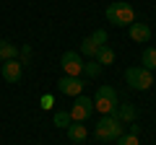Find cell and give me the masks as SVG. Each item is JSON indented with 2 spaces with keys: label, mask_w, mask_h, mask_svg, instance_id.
Segmentation results:
<instances>
[{
  "label": "cell",
  "mask_w": 156,
  "mask_h": 145,
  "mask_svg": "<svg viewBox=\"0 0 156 145\" xmlns=\"http://www.w3.org/2000/svg\"><path fill=\"white\" fill-rule=\"evenodd\" d=\"M107 21L112 23V26H130V23L135 21V11L130 3H125V0H117V3H112V5H107Z\"/></svg>",
  "instance_id": "cell-1"
},
{
  "label": "cell",
  "mask_w": 156,
  "mask_h": 145,
  "mask_svg": "<svg viewBox=\"0 0 156 145\" xmlns=\"http://www.w3.org/2000/svg\"><path fill=\"white\" fill-rule=\"evenodd\" d=\"M94 135H96V140H101V143H112V140H117L120 135H122V122H117L112 114H104V117L96 122Z\"/></svg>",
  "instance_id": "cell-2"
},
{
  "label": "cell",
  "mask_w": 156,
  "mask_h": 145,
  "mask_svg": "<svg viewBox=\"0 0 156 145\" xmlns=\"http://www.w3.org/2000/svg\"><path fill=\"white\" fill-rule=\"evenodd\" d=\"M91 101H94V109L101 112V114H112L117 109V104H120V101H117V91L112 88V86H99Z\"/></svg>",
  "instance_id": "cell-3"
},
{
  "label": "cell",
  "mask_w": 156,
  "mask_h": 145,
  "mask_svg": "<svg viewBox=\"0 0 156 145\" xmlns=\"http://www.w3.org/2000/svg\"><path fill=\"white\" fill-rule=\"evenodd\" d=\"M125 80L133 91H148L154 86V72L146 67H128L125 70Z\"/></svg>",
  "instance_id": "cell-4"
},
{
  "label": "cell",
  "mask_w": 156,
  "mask_h": 145,
  "mask_svg": "<svg viewBox=\"0 0 156 145\" xmlns=\"http://www.w3.org/2000/svg\"><path fill=\"white\" fill-rule=\"evenodd\" d=\"M91 114H94V101L86 99V96H76V101L70 106V119L73 122H86Z\"/></svg>",
  "instance_id": "cell-5"
},
{
  "label": "cell",
  "mask_w": 156,
  "mask_h": 145,
  "mask_svg": "<svg viewBox=\"0 0 156 145\" xmlns=\"http://www.w3.org/2000/svg\"><path fill=\"white\" fill-rule=\"evenodd\" d=\"M60 65L65 70V75H73V78H81L83 75V57L78 52H65L60 57Z\"/></svg>",
  "instance_id": "cell-6"
},
{
  "label": "cell",
  "mask_w": 156,
  "mask_h": 145,
  "mask_svg": "<svg viewBox=\"0 0 156 145\" xmlns=\"http://www.w3.org/2000/svg\"><path fill=\"white\" fill-rule=\"evenodd\" d=\"M0 75L5 78V83H18L23 75V62L18 60H5L3 65H0Z\"/></svg>",
  "instance_id": "cell-7"
},
{
  "label": "cell",
  "mask_w": 156,
  "mask_h": 145,
  "mask_svg": "<svg viewBox=\"0 0 156 145\" xmlns=\"http://www.w3.org/2000/svg\"><path fill=\"white\" fill-rule=\"evenodd\" d=\"M57 88H60V93L65 96H81V91H83V80L81 78H73V75H62L60 80H57Z\"/></svg>",
  "instance_id": "cell-8"
},
{
  "label": "cell",
  "mask_w": 156,
  "mask_h": 145,
  "mask_svg": "<svg viewBox=\"0 0 156 145\" xmlns=\"http://www.w3.org/2000/svg\"><path fill=\"white\" fill-rule=\"evenodd\" d=\"M128 29H130V39L133 42H148L151 39V26H146L140 21H133Z\"/></svg>",
  "instance_id": "cell-9"
},
{
  "label": "cell",
  "mask_w": 156,
  "mask_h": 145,
  "mask_svg": "<svg viewBox=\"0 0 156 145\" xmlns=\"http://www.w3.org/2000/svg\"><path fill=\"white\" fill-rule=\"evenodd\" d=\"M135 114H138V112H135V106H133V104H117V109L112 112V117H115L117 122H122V124H125V122H133Z\"/></svg>",
  "instance_id": "cell-10"
},
{
  "label": "cell",
  "mask_w": 156,
  "mask_h": 145,
  "mask_svg": "<svg viewBox=\"0 0 156 145\" xmlns=\"http://www.w3.org/2000/svg\"><path fill=\"white\" fill-rule=\"evenodd\" d=\"M86 137H89V132H86L83 124H68V140L70 143L81 145V143H86Z\"/></svg>",
  "instance_id": "cell-11"
},
{
  "label": "cell",
  "mask_w": 156,
  "mask_h": 145,
  "mask_svg": "<svg viewBox=\"0 0 156 145\" xmlns=\"http://www.w3.org/2000/svg\"><path fill=\"white\" fill-rule=\"evenodd\" d=\"M140 62H143L140 67H146V70H151V72L156 70V49H154V47H146V49H143Z\"/></svg>",
  "instance_id": "cell-12"
},
{
  "label": "cell",
  "mask_w": 156,
  "mask_h": 145,
  "mask_svg": "<svg viewBox=\"0 0 156 145\" xmlns=\"http://www.w3.org/2000/svg\"><path fill=\"white\" fill-rule=\"evenodd\" d=\"M16 57H18V49L11 44V42L0 39V62H5V60H16Z\"/></svg>",
  "instance_id": "cell-13"
},
{
  "label": "cell",
  "mask_w": 156,
  "mask_h": 145,
  "mask_svg": "<svg viewBox=\"0 0 156 145\" xmlns=\"http://www.w3.org/2000/svg\"><path fill=\"white\" fill-rule=\"evenodd\" d=\"M94 60L99 62L101 67H107V65H112V62H115V52H112L109 47L104 44V47H99V52H96V57H94Z\"/></svg>",
  "instance_id": "cell-14"
},
{
  "label": "cell",
  "mask_w": 156,
  "mask_h": 145,
  "mask_svg": "<svg viewBox=\"0 0 156 145\" xmlns=\"http://www.w3.org/2000/svg\"><path fill=\"white\" fill-rule=\"evenodd\" d=\"M96 52H99V47L91 42V36H86V39L81 42V52H78V55H83V57H89V60H94Z\"/></svg>",
  "instance_id": "cell-15"
},
{
  "label": "cell",
  "mask_w": 156,
  "mask_h": 145,
  "mask_svg": "<svg viewBox=\"0 0 156 145\" xmlns=\"http://www.w3.org/2000/svg\"><path fill=\"white\" fill-rule=\"evenodd\" d=\"M70 122L73 119H70V112H68V109H60V112H55V117H52V124H55V127H62V130H68Z\"/></svg>",
  "instance_id": "cell-16"
},
{
  "label": "cell",
  "mask_w": 156,
  "mask_h": 145,
  "mask_svg": "<svg viewBox=\"0 0 156 145\" xmlns=\"http://www.w3.org/2000/svg\"><path fill=\"white\" fill-rule=\"evenodd\" d=\"M99 72H101V65L96 60L83 62V75H86V78H99Z\"/></svg>",
  "instance_id": "cell-17"
},
{
  "label": "cell",
  "mask_w": 156,
  "mask_h": 145,
  "mask_svg": "<svg viewBox=\"0 0 156 145\" xmlns=\"http://www.w3.org/2000/svg\"><path fill=\"white\" fill-rule=\"evenodd\" d=\"M91 42H94L96 47H104V42H107V31H104V29H96V31L91 34Z\"/></svg>",
  "instance_id": "cell-18"
},
{
  "label": "cell",
  "mask_w": 156,
  "mask_h": 145,
  "mask_svg": "<svg viewBox=\"0 0 156 145\" xmlns=\"http://www.w3.org/2000/svg\"><path fill=\"white\" fill-rule=\"evenodd\" d=\"M115 143H117V145H140V143H138V135H120Z\"/></svg>",
  "instance_id": "cell-19"
},
{
  "label": "cell",
  "mask_w": 156,
  "mask_h": 145,
  "mask_svg": "<svg viewBox=\"0 0 156 145\" xmlns=\"http://www.w3.org/2000/svg\"><path fill=\"white\" fill-rule=\"evenodd\" d=\"M39 106H42V109H44V112H47V109H52V106H55V99H52L50 93H44V96H42V99H39Z\"/></svg>",
  "instance_id": "cell-20"
},
{
  "label": "cell",
  "mask_w": 156,
  "mask_h": 145,
  "mask_svg": "<svg viewBox=\"0 0 156 145\" xmlns=\"http://www.w3.org/2000/svg\"><path fill=\"white\" fill-rule=\"evenodd\" d=\"M18 55H21L23 62H29V57H31V47H21V52H18Z\"/></svg>",
  "instance_id": "cell-21"
},
{
  "label": "cell",
  "mask_w": 156,
  "mask_h": 145,
  "mask_svg": "<svg viewBox=\"0 0 156 145\" xmlns=\"http://www.w3.org/2000/svg\"><path fill=\"white\" fill-rule=\"evenodd\" d=\"M37 145H42V143H37Z\"/></svg>",
  "instance_id": "cell-22"
}]
</instances>
